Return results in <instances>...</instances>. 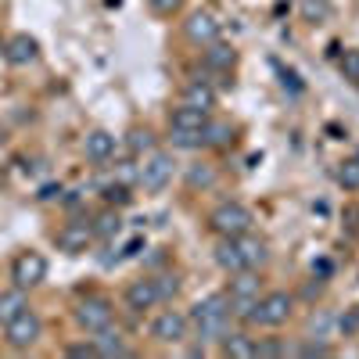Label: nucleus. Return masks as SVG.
Returning <instances> with one entry per match:
<instances>
[{
	"label": "nucleus",
	"mask_w": 359,
	"mask_h": 359,
	"mask_svg": "<svg viewBox=\"0 0 359 359\" xmlns=\"http://www.w3.org/2000/svg\"><path fill=\"white\" fill-rule=\"evenodd\" d=\"M118 180H123V184H133V180H140V165L123 162V165H118Z\"/></svg>",
	"instance_id": "obj_38"
},
{
	"label": "nucleus",
	"mask_w": 359,
	"mask_h": 359,
	"mask_svg": "<svg viewBox=\"0 0 359 359\" xmlns=\"http://www.w3.org/2000/svg\"><path fill=\"white\" fill-rule=\"evenodd\" d=\"M169 180H172V155L151 151V155L144 158V165H140V180H137V184H140L147 194H158V191H165Z\"/></svg>",
	"instance_id": "obj_8"
},
{
	"label": "nucleus",
	"mask_w": 359,
	"mask_h": 359,
	"mask_svg": "<svg viewBox=\"0 0 359 359\" xmlns=\"http://www.w3.org/2000/svg\"><path fill=\"white\" fill-rule=\"evenodd\" d=\"M187 334H191V316L180 309H162L151 320V338L162 345H180V341H187Z\"/></svg>",
	"instance_id": "obj_7"
},
{
	"label": "nucleus",
	"mask_w": 359,
	"mask_h": 359,
	"mask_svg": "<svg viewBox=\"0 0 359 359\" xmlns=\"http://www.w3.org/2000/svg\"><path fill=\"white\" fill-rule=\"evenodd\" d=\"M65 352H69L72 359H94V355H97V348H94V341H83V345H69Z\"/></svg>",
	"instance_id": "obj_35"
},
{
	"label": "nucleus",
	"mask_w": 359,
	"mask_h": 359,
	"mask_svg": "<svg viewBox=\"0 0 359 359\" xmlns=\"http://www.w3.org/2000/svg\"><path fill=\"white\" fill-rule=\"evenodd\" d=\"M355 316H359V306H355Z\"/></svg>",
	"instance_id": "obj_43"
},
{
	"label": "nucleus",
	"mask_w": 359,
	"mask_h": 359,
	"mask_svg": "<svg viewBox=\"0 0 359 359\" xmlns=\"http://www.w3.org/2000/svg\"><path fill=\"white\" fill-rule=\"evenodd\" d=\"M104 201H108V205H130V201H133L130 184H123V180H118V184H108V187H104Z\"/></svg>",
	"instance_id": "obj_32"
},
{
	"label": "nucleus",
	"mask_w": 359,
	"mask_h": 359,
	"mask_svg": "<svg viewBox=\"0 0 359 359\" xmlns=\"http://www.w3.org/2000/svg\"><path fill=\"white\" fill-rule=\"evenodd\" d=\"M40 334H43V320H40V313H33L29 306H25L15 320L4 323V341H8L15 352L33 348V345L40 341Z\"/></svg>",
	"instance_id": "obj_3"
},
{
	"label": "nucleus",
	"mask_w": 359,
	"mask_h": 359,
	"mask_svg": "<svg viewBox=\"0 0 359 359\" xmlns=\"http://www.w3.org/2000/svg\"><path fill=\"white\" fill-rule=\"evenodd\" d=\"M237 241V248H241V255H245V266L248 269H259L266 259H269V245L262 241V237H255L252 230L248 233H241V237H233Z\"/></svg>",
	"instance_id": "obj_16"
},
{
	"label": "nucleus",
	"mask_w": 359,
	"mask_h": 359,
	"mask_svg": "<svg viewBox=\"0 0 359 359\" xmlns=\"http://www.w3.org/2000/svg\"><path fill=\"white\" fill-rule=\"evenodd\" d=\"M298 355H302V359H327V355H334V348L327 345V338H316V341L298 345Z\"/></svg>",
	"instance_id": "obj_31"
},
{
	"label": "nucleus",
	"mask_w": 359,
	"mask_h": 359,
	"mask_svg": "<svg viewBox=\"0 0 359 359\" xmlns=\"http://www.w3.org/2000/svg\"><path fill=\"white\" fill-rule=\"evenodd\" d=\"M237 65V50L230 47V43H208V50H205V69L208 72H230Z\"/></svg>",
	"instance_id": "obj_18"
},
{
	"label": "nucleus",
	"mask_w": 359,
	"mask_h": 359,
	"mask_svg": "<svg viewBox=\"0 0 359 359\" xmlns=\"http://www.w3.org/2000/svg\"><path fill=\"white\" fill-rule=\"evenodd\" d=\"M184 184H187V191H208V187H216V165H208V162L187 165Z\"/></svg>",
	"instance_id": "obj_23"
},
{
	"label": "nucleus",
	"mask_w": 359,
	"mask_h": 359,
	"mask_svg": "<svg viewBox=\"0 0 359 359\" xmlns=\"http://www.w3.org/2000/svg\"><path fill=\"white\" fill-rule=\"evenodd\" d=\"M331 327H334V316L327 313V309H316L309 316V334L313 338H331Z\"/></svg>",
	"instance_id": "obj_29"
},
{
	"label": "nucleus",
	"mask_w": 359,
	"mask_h": 359,
	"mask_svg": "<svg viewBox=\"0 0 359 359\" xmlns=\"http://www.w3.org/2000/svg\"><path fill=\"white\" fill-rule=\"evenodd\" d=\"M29 302H25V291L22 287H11V291H0V323H8V320H15L22 309H25Z\"/></svg>",
	"instance_id": "obj_26"
},
{
	"label": "nucleus",
	"mask_w": 359,
	"mask_h": 359,
	"mask_svg": "<svg viewBox=\"0 0 359 359\" xmlns=\"http://www.w3.org/2000/svg\"><path fill=\"white\" fill-rule=\"evenodd\" d=\"M294 313V294L287 291H269L259 298V306H255V320L252 323H262V327H284Z\"/></svg>",
	"instance_id": "obj_6"
},
{
	"label": "nucleus",
	"mask_w": 359,
	"mask_h": 359,
	"mask_svg": "<svg viewBox=\"0 0 359 359\" xmlns=\"http://www.w3.org/2000/svg\"><path fill=\"white\" fill-rule=\"evenodd\" d=\"M47 280V259L40 255V252H18L15 255V262H11V284L15 287H22V291H33V287H40Z\"/></svg>",
	"instance_id": "obj_5"
},
{
	"label": "nucleus",
	"mask_w": 359,
	"mask_h": 359,
	"mask_svg": "<svg viewBox=\"0 0 359 359\" xmlns=\"http://www.w3.org/2000/svg\"><path fill=\"white\" fill-rule=\"evenodd\" d=\"M72 316H76V323L83 327V331L97 334V331H104V327H111L115 306H111V298H104V294H86L83 302L76 306Z\"/></svg>",
	"instance_id": "obj_4"
},
{
	"label": "nucleus",
	"mask_w": 359,
	"mask_h": 359,
	"mask_svg": "<svg viewBox=\"0 0 359 359\" xmlns=\"http://www.w3.org/2000/svg\"><path fill=\"white\" fill-rule=\"evenodd\" d=\"M140 248H144V237H133V241H130V245L123 248V259H133V255H137Z\"/></svg>",
	"instance_id": "obj_40"
},
{
	"label": "nucleus",
	"mask_w": 359,
	"mask_h": 359,
	"mask_svg": "<svg viewBox=\"0 0 359 359\" xmlns=\"http://www.w3.org/2000/svg\"><path fill=\"white\" fill-rule=\"evenodd\" d=\"M334 327H338L341 334H359V316H355V309H348V313L334 316Z\"/></svg>",
	"instance_id": "obj_34"
},
{
	"label": "nucleus",
	"mask_w": 359,
	"mask_h": 359,
	"mask_svg": "<svg viewBox=\"0 0 359 359\" xmlns=\"http://www.w3.org/2000/svg\"><path fill=\"white\" fill-rule=\"evenodd\" d=\"M219 348L230 359H259V341L252 334H245V331H226L219 338Z\"/></svg>",
	"instance_id": "obj_14"
},
{
	"label": "nucleus",
	"mask_w": 359,
	"mask_h": 359,
	"mask_svg": "<svg viewBox=\"0 0 359 359\" xmlns=\"http://www.w3.org/2000/svg\"><path fill=\"white\" fill-rule=\"evenodd\" d=\"M191 327L201 345H212L230 331V294L226 291H212L201 302H194L191 309Z\"/></svg>",
	"instance_id": "obj_1"
},
{
	"label": "nucleus",
	"mask_w": 359,
	"mask_h": 359,
	"mask_svg": "<svg viewBox=\"0 0 359 359\" xmlns=\"http://www.w3.org/2000/svg\"><path fill=\"white\" fill-rule=\"evenodd\" d=\"M345 219H348V230L359 233V205H348V208H345Z\"/></svg>",
	"instance_id": "obj_39"
},
{
	"label": "nucleus",
	"mask_w": 359,
	"mask_h": 359,
	"mask_svg": "<svg viewBox=\"0 0 359 359\" xmlns=\"http://www.w3.org/2000/svg\"><path fill=\"white\" fill-rule=\"evenodd\" d=\"M90 226H94V237H97V241H111V237L123 233V216H118L115 205H108V208H101V212L90 219Z\"/></svg>",
	"instance_id": "obj_17"
},
{
	"label": "nucleus",
	"mask_w": 359,
	"mask_h": 359,
	"mask_svg": "<svg viewBox=\"0 0 359 359\" xmlns=\"http://www.w3.org/2000/svg\"><path fill=\"white\" fill-rule=\"evenodd\" d=\"M216 266H219V269H226V273L248 269V266H245V255H241V248H237L233 237H219V245H216Z\"/></svg>",
	"instance_id": "obj_19"
},
{
	"label": "nucleus",
	"mask_w": 359,
	"mask_h": 359,
	"mask_svg": "<svg viewBox=\"0 0 359 359\" xmlns=\"http://www.w3.org/2000/svg\"><path fill=\"white\" fill-rule=\"evenodd\" d=\"M126 151H130L133 158H147L151 151H158V140H155V133L147 130V126H133V130L126 133Z\"/></svg>",
	"instance_id": "obj_20"
},
{
	"label": "nucleus",
	"mask_w": 359,
	"mask_h": 359,
	"mask_svg": "<svg viewBox=\"0 0 359 359\" xmlns=\"http://www.w3.org/2000/svg\"><path fill=\"white\" fill-rule=\"evenodd\" d=\"M147 4H151L158 15H172V11H180V4H184V0H147Z\"/></svg>",
	"instance_id": "obj_37"
},
{
	"label": "nucleus",
	"mask_w": 359,
	"mask_h": 359,
	"mask_svg": "<svg viewBox=\"0 0 359 359\" xmlns=\"http://www.w3.org/2000/svg\"><path fill=\"white\" fill-rule=\"evenodd\" d=\"M259 355H287L284 341H259Z\"/></svg>",
	"instance_id": "obj_36"
},
{
	"label": "nucleus",
	"mask_w": 359,
	"mask_h": 359,
	"mask_svg": "<svg viewBox=\"0 0 359 359\" xmlns=\"http://www.w3.org/2000/svg\"><path fill=\"white\" fill-rule=\"evenodd\" d=\"M57 252H65V255H83L90 245L97 241L94 237V226H90V219H76V223H65L62 230H57Z\"/></svg>",
	"instance_id": "obj_9"
},
{
	"label": "nucleus",
	"mask_w": 359,
	"mask_h": 359,
	"mask_svg": "<svg viewBox=\"0 0 359 359\" xmlns=\"http://www.w3.org/2000/svg\"><path fill=\"white\" fill-rule=\"evenodd\" d=\"M205 123H208V111H198V108H191V104H180L176 111H172V118H169V126L172 130H205Z\"/></svg>",
	"instance_id": "obj_24"
},
{
	"label": "nucleus",
	"mask_w": 359,
	"mask_h": 359,
	"mask_svg": "<svg viewBox=\"0 0 359 359\" xmlns=\"http://www.w3.org/2000/svg\"><path fill=\"white\" fill-rule=\"evenodd\" d=\"M180 104H191L198 111H212L216 108V90L212 83H205V79H191L184 86V97H180Z\"/></svg>",
	"instance_id": "obj_15"
},
{
	"label": "nucleus",
	"mask_w": 359,
	"mask_h": 359,
	"mask_svg": "<svg viewBox=\"0 0 359 359\" xmlns=\"http://www.w3.org/2000/svg\"><path fill=\"white\" fill-rule=\"evenodd\" d=\"M169 140H172V147H184V151L205 147V137H201L198 130H172V126H169Z\"/></svg>",
	"instance_id": "obj_28"
},
{
	"label": "nucleus",
	"mask_w": 359,
	"mask_h": 359,
	"mask_svg": "<svg viewBox=\"0 0 359 359\" xmlns=\"http://www.w3.org/2000/svg\"><path fill=\"white\" fill-rule=\"evenodd\" d=\"M83 151H86V158H90V162L104 165V162H111V158H115V137H111L108 130H90V133H86V140H83Z\"/></svg>",
	"instance_id": "obj_13"
},
{
	"label": "nucleus",
	"mask_w": 359,
	"mask_h": 359,
	"mask_svg": "<svg viewBox=\"0 0 359 359\" xmlns=\"http://www.w3.org/2000/svg\"><path fill=\"white\" fill-rule=\"evenodd\" d=\"M184 33H187V40H191V43L208 47V43H216V40H219L223 22H219L212 11H191V15H187V22H184Z\"/></svg>",
	"instance_id": "obj_10"
},
{
	"label": "nucleus",
	"mask_w": 359,
	"mask_h": 359,
	"mask_svg": "<svg viewBox=\"0 0 359 359\" xmlns=\"http://www.w3.org/2000/svg\"><path fill=\"white\" fill-rule=\"evenodd\" d=\"M57 194H62V187H57V184H47L36 198H40V201H50V198H57Z\"/></svg>",
	"instance_id": "obj_41"
},
{
	"label": "nucleus",
	"mask_w": 359,
	"mask_h": 359,
	"mask_svg": "<svg viewBox=\"0 0 359 359\" xmlns=\"http://www.w3.org/2000/svg\"><path fill=\"white\" fill-rule=\"evenodd\" d=\"M334 180H338V187H345V191H359V155H355V158L338 162Z\"/></svg>",
	"instance_id": "obj_27"
},
{
	"label": "nucleus",
	"mask_w": 359,
	"mask_h": 359,
	"mask_svg": "<svg viewBox=\"0 0 359 359\" xmlns=\"http://www.w3.org/2000/svg\"><path fill=\"white\" fill-rule=\"evenodd\" d=\"M233 123H226V118H208L201 137H205V147H230L233 144Z\"/></svg>",
	"instance_id": "obj_21"
},
{
	"label": "nucleus",
	"mask_w": 359,
	"mask_h": 359,
	"mask_svg": "<svg viewBox=\"0 0 359 359\" xmlns=\"http://www.w3.org/2000/svg\"><path fill=\"white\" fill-rule=\"evenodd\" d=\"M158 302H162V298H158L155 277H140V280H133L126 287V309L130 313H147V309H155Z\"/></svg>",
	"instance_id": "obj_11"
},
{
	"label": "nucleus",
	"mask_w": 359,
	"mask_h": 359,
	"mask_svg": "<svg viewBox=\"0 0 359 359\" xmlns=\"http://www.w3.org/2000/svg\"><path fill=\"white\" fill-rule=\"evenodd\" d=\"M94 348H97V355H104V359H115V355H130V345H126V338L118 334V331H111V327L97 331V338H94Z\"/></svg>",
	"instance_id": "obj_22"
},
{
	"label": "nucleus",
	"mask_w": 359,
	"mask_h": 359,
	"mask_svg": "<svg viewBox=\"0 0 359 359\" xmlns=\"http://www.w3.org/2000/svg\"><path fill=\"white\" fill-rule=\"evenodd\" d=\"M338 69H341V76H345L348 83L359 86V50H355V47H348V50L338 57Z\"/></svg>",
	"instance_id": "obj_30"
},
{
	"label": "nucleus",
	"mask_w": 359,
	"mask_h": 359,
	"mask_svg": "<svg viewBox=\"0 0 359 359\" xmlns=\"http://www.w3.org/2000/svg\"><path fill=\"white\" fill-rule=\"evenodd\" d=\"M252 223L255 219L241 201H223L208 212V230H212L216 237H241V233L252 230Z\"/></svg>",
	"instance_id": "obj_2"
},
{
	"label": "nucleus",
	"mask_w": 359,
	"mask_h": 359,
	"mask_svg": "<svg viewBox=\"0 0 359 359\" xmlns=\"http://www.w3.org/2000/svg\"><path fill=\"white\" fill-rule=\"evenodd\" d=\"M155 284H158V298H162V302H172V298L180 294V277L176 273H162V277H155Z\"/></svg>",
	"instance_id": "obj_33"
},
{
	"label": "nucleus",
	"mask_w": 359,
	"mask_h": 359,
	"mask_svg": "<svg viewBox=\"0 0 359 359\" xmlns=\"http://www.w3.org/2000/svg\"><path fill=\"white\" fill-rule=\"evenodd\" d=\"M4 57H8V65H33L36 57H40V43L29 36V33H15L8 43H4Z\"/></svg>",
	"instance_id": "obj_12"
},
{
	"label": "nucleus",
	"mask_w": 359,
	"mask_h": 359,
	"mask_svg": "<svg viewBox=\"0 0 359 359\" xmlns=\"http://www.w3.org/2000/svg\"><path fill=\"white\" fill-rule=\"evenodd\" d=\"M331 0H302L298 4V15H302V22L309 25H323V22H331Z\"/></svg>",
	"instance_id": "obj_25"
},
{
	"label": "nucleus",
	"mask_w": 359,
	"mask_h": 359,
	"mask_svg": "<svg viewBox=\"0 0 359 359\" xmlns=\"http://www.w3.org/2000/svg\"><path fill=\"white\" fill-rule=\"evenodd\" d=\"M0 54H4V43H0Z\"/></svg>",
	"instance_id": "obj_42"
}]
</instances>
